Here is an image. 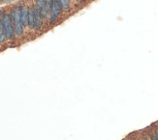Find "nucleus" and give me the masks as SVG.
<instances>
[{
	"label": "nucleus",
	"mask_w": 158,
	"mask_h": 140,
	"mask_svg": "<svg viewBox=\"0 0 158 140\" xmlns=\"http://www.w3.org/2000/svg\"><path fill=\"white\" fill-rule=\"evenodd\" d=\"M11 18L13 22V26L15 33L18 36H20L23 33V25L22 22V9L20 7H15L11 12Z\"/></svg>",
	"instance_id": "f257e3e1"
},
{
	"label": "nucleus",
	"mask_w": 158,
	"mask_h": 140,
	"mask_svg": "<svg viewBox=\"0 0 158 140\" xmlns=\"http://www.w3.org/2000/svg\"><path fill=\"white\" fill-rule=\"evenodd\" d=\"M61 9H62V7H61V4L59 2V0H54L53 1V4H52V7L51 9V12H50V22H52L56 20V18L59 16V14L61 12Z\"/></svg>",
	"instance_id": "7ed1b4c3"
},
{
	"label": "nucleus",
	"mask_w": 158,
	"mask_h": 140,
	"mask_svg": "<svg viewBox=\"0 0 158 140\" xmlns=\"http://www.w3.org/2000/svg\"><path fill=\"white\" fill-rule=\"evenodd\" d=\"M28 26L33 29L34 28V13L32 8L29 9V15H28Z\"/></svg>",
	"instance_id": "0eeeda50"
},
{
	"label": "nucleus",
	"mask_w": 158,
	"mask_h": 140,
	"mask_svg": "<svg viewBox=\"0 0 158 140\" xmlns=\"http://www.w3.org/2000/svg\"><path fill=\"white\" fill-rule=\"evenodd\" d=\"M1 22L3 23V28H4V32H5V36L7 40H12L14 38V26H13V22H12V18L10 15H4L1 18Z\"/></svg>",
	"instance_id": "f03ea898"
},
{
	"label": "nucleus",
	"mask_w": 158,
	"mask_h": 140,
	"mask_svg": "<svg viewBox=\"0 0 158 140\" xmlns=\"http://www.w3.org/2000/svg\"><path fill=\"white\" fill-rule=\"evenodd\" d=\"M5 39H6V36H5V32L3 28V23L1 22V19H0V43H3Z\"/></svg>",
	"instance_id": "6e6552de"
},
{
	"label": "nucleus",
	"mask_w": 158,
	"mask_h": 140,
	"mask_svg": "<svg viewBox=\"0 0 158 140\" xmlns=\"http://www.w3.org/2000/svg\"><path fill=\"white\" fill-rule=\"evenodd\" d=\"M45 1H46L47 9H48V11H49V14H50L51 9H52V4H53V1H54V0H45Z\"/></svg>",
	"instance_id": "9d476101"
},
{
	"label": "nucleus",
	"mask_w": 158,
	"mask_h": 140,
	"mask_svg": "<svg viewBox=\"0 0 158 140\" xmlns=\"http://www.w3.org/2000/svg\"><path fill=\"white\" fill-rule=\"evenodd\" d=\"M35 5H36V8L41 13V15H42L43 18L48 17V15H49V11L47 9L45 0H35Z\"/></svg>",
	"instance_id": "39448f33"
},
{
	"label": "nucleus",
	"mask_w": 158,
	"mask_h": 140,
	"mask_svg": "<svg viewBox=\"0 0 158 140\" xmlns=\"http://www.w3.org/2000/svg\"><path fill=\"white\" fill-rule=\"evenodd\" d=\"M32 10L34 13V28L39 30L43 26V17L36 7H32Z\"/></svg>",
	"instance_id": "20e7f679"
},
{
	"label": "nucleus",
	"mask_w": 158,
	"mask_h": 140,
	"mask_svg": "<svg viewBox=\"0 0 158 140\" xmlns=\"http://www.w3.org/2000/svg\"><path fill=\"white\" fill-rule=\"evenodd\" d=\"M150 138H152V140H158V135L156 134H153Z\"/></svg>",
	"instance_id": "9b49d317"
},
{
	"label": "nucleus",
	"mask_w": 158,
	"mask_h": 140,
	"mask_svg": "<svg viewBox=\"0 0 158 140\" xmlns=\"http://www.w3.org/2000/svg\"><path fill=\"white\" fill-rule=\"evenodd\" d=\"M143 140H148V139H146V138H145V139H143Z\"/></svg>",
	"instance_id": "4468645a"
},
{
	"label": "nucleus",
	"mask_w": 158,
	"mask_h": 140,
	"mask_svg": "<svg viewBox=\"0 0 158 140\" xmlns=\"http://www.w3.org/2000/svg\"><path fill=\"white\" fill-rule=\"evenodd\" d=\"M28 15H29V9L27 7H23L22 9V22L23 26L28 25Z\"/></svg>",
	"instance_id": "423d86ee"
},
{
	"label": "nucleus",
	"mask_w": 158,
	"mask_h": 140,
	"mask_svg": "<svg viewBox=\"0 0 158 140\" xmlns=\"http://www.w3.org/2000/svg\"><path fill=\"white\" fill-rule=\"evenodd\" d=\"M78 1H82V0H78Z\"/></svg>",
	"instance_id": "ddd939ff"
},
{
	"label": "nucleus",
	"mask_w": 158,
	"mask_h": 140,
	"mask_svg": "<svg viewBox=\"0 0 158 140\" xmlns=\"http://www.w3.org/2000/svg\"><path fill=\"white\" fill-rule=\"evenodd\" d=\"M59 2L61 4L62 9H64V10L68 9V7H69V0H59Z\"/></svg>",
	"instance_id": "1a4fd4ad"
},
{
	"label": "nucleus",
	"mask_w": 158,
	"mask_h": 140,
	"mask_svg": "<svg viewBox=\"0 0 158 140\" xmlns=\"http://www.w3.org/2000/svg\"><path fill=\"white\" fill-rule=\"evenodd\" d=\"M2 1H5V0H0V2H2Z\"/></svg>",
	"instance_id": "f8f14e48"
}]
</instances>
